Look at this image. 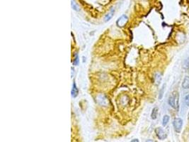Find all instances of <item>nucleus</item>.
Here are the masks:
<instances>
[{
	"mask_svg": "<svg viewBox=\"0 0 189 142\" xmlns=\"http://www.w3.org/2000/svg\"><path fill=\"white\" fill-rule=\"evenodd\" d=\"M78 93H79L78 88H77V87L76 85V83L74 82L73 85H72V96L73 97H76L78 95Z\"/></svg>",
	"mask_w": 189,
	"mask_h": 142,
	"instance_id": "5",
	"label": "nucleus"
},
{
	"mask_svg": "<svg viewBox=\"0 0 189 142\" xmlns=\"http://www.w3.org/2000/svg\"><path fill=\"white\" fill-rule=\"evenodd\" d=\"M182 87L183 89H189V77L186 76L182 82Z\"/></svg>",
	"mask_w": 189,
	"mask_h": 142,
	"instance_id": "7",
	"label": "nucleus"
},
{
	"mask_svg": "<svg viewBox=\"0 0 189 142\" xmlns=\"http://www.w3.org/2000/svg\"><path fill=\"white\" fill-rule=\"evenodd\" d=\"M184 102H185V104H186V105H187V106H189V95L186 96L185 99H184Z\"/></svg>",
	"mask_w": 189,
	"mask_h": 142,
	"instance_id": "14",
	"label": "nucleus"
},
{
	"mask_svg": "<svg viewBox=\"0 0 189 142\" xmlns=\"http://www.w3.org/2000/svg\"><path fill=\"white\" fill-rule=\"evenodd\" d=\"M128 18L127 16L125 15H122L119 19H118V21H116V24L118 27H123L125 25L128 23Z\"/></svg>",
	"mask_w": 189,
	"mask_h": 142,
	"instance_id": "3",
	"label": "nucleus"
},
{
	"mask_svg": "<svg viewBox=\"0 0 189 142\" xmlns=\"http://www.w3.org/2000/svg\"></svg>",
	"mask_w": 189,
	"mask_h": 142,
	"instance_id": "16",
	"label": "nucleus"
},
{
	"mask_svg": "<svg viewBox=\"0 0 189 142\" xmlns=\"http://www.w3.org/2000/svg\"><path fill=\"white\" fill-rule=\"evenodd\" d=\"M178 93H174L169 99V105L173 107L174 109L178 110Z\"/></svg>",
	"mask_w": 189,
	"mask_h": 142,
	"instance_id": "1",
	"label": "nucleus"
},
{
	"mask_svg": "<svg viewBox=\"0 0 189 142\" xmlns=\"http://www.w3.org/2000/svg\"><path fill=\"white\" fill-rule=\"evenodd\" d=\"M161 80H162V76L159 73H157L155 75V82H157V84L158 85L159 84V82H161Z\"/></svg>",
	"mask_w": 189,
	"mask_h": 142,
	"instance_id": "11",
	"label": "nucleus"
},
{
	"mask_svg": "<svg viewBox=\"0 0 189 142\" xmlns=\"http://www.w3.org/2000/svg\"><path fill=\"white\" fill-rule=\"evenodd\" d=\"M131 142H139V140H138V139H133V140H132Z\"/></svg>",
	"mask_w": 189,
	"mask_h": 142,
	"instance_id": "15",
	"label": "nucleus"
},
{
	"mask_svg": "<svg viewBox=\"0 0 189 142\" xmlns=\"http://www.w3.org/2000/svg\"><path fill=\"white\" fill-rule=\"evenodd\" d=\"M165 86H166V85H165V84H164V85H163V86L162 87V88H161L160 91H159V99H162V97H163V96H164V90H165Z\"/></svg>",
	"mask_w": 189,
	"mask_h": 142,
	"instance_id": "10",
	"label": "nucleus"
},
{
	"mask_svg": "<svg viewBox=\"0 0 189 142\" xmlns=\"http://www.w3.org/2000/svg\"><path fill=\"white\" fill-rule=\"evenodd\" d=\"M155 133H156V134H157V136L158 137L160 140H164V139H165L166 138V136H167L166 132H165L162 129L161 127H157V128L155 129Z\"/></svg>",
	"mask_w": 189,
	"mask_h": 142,
	"instance_id": "4",
	"label": "nucleus"
},
{
	"mask_svg": "<svg viewBox=\"0 0 189 142\" xmlns=\"http://www.w3.org/2000/svg\"><path fill=\"white\" fill-rule=\"evenodd\" d=\"M169 115H164V117H163V120H162V125L165 126H166L167 125V124L169 122Z\"/></svg>",
	"mask_w": 189,
	"mask_h": 142,
	"instance_id": "9",
	"label": "nucleus"
},
{
	"mask_svg": "<svg viewBox=\"0 0 189 142\" xmlns=\"http://www.w3.org/2000/svg\"><path fill=\"white\" fill-rule=\"evenodd\" d=\"M157 114H158V108L154 107L152 110V114H151V117L152 119H156L157 118Z\"/></svg>",
	"mask_w": 189,
	"mask_h": 142,
	"instance_id": "8",
	"label": "nucleus"
},
{
	"mask_svg": "<svg viewBox=\"0 0 189 142\" xmlns=\"http://www.w3.org/2000/svg\"><path fill=\"white\" fill-rule=\"evenodd\" d=\"M78 63H79V57H78L77 54H75V58L74 60L73 64L74 65H78Z\"/></svg>",
	"mask_w": 189,
	"mask_h": 142,
	"instance_id": "13",
	"label": "nucleus"
},
{
	"mask_svg": "<svg viewBox=\"0 0 189 142\" xmlns=\"http://www.w3.org/2000/svg\"><path fill=\"white\" fill-rule=\"evenodd\" d=\"M114 12H115V9H112L110 12L106 15V16H105V18H104V21H105L106 22V21H108L113 16Z\"/></svg>",
	"mask_w": 189,
	"mask_h": 142,
	"instance_id": "6",
	"label": "nucleus"
},
{
	"mask_svg": "<svg viewBox=\"0 0 189 142\" xmlns=\"http://www.w3.org/2000/svg\"><path fill=\"white\" fill-rule=\"evenodd\" d=\"M72 7L73 8V9H74L75 11H79V6L76 4V2L74 0H72Z\"/></svg>",
	"mask_w": 189,
	"mask_h": 142,
	"instance_id": "12",
	"label": "nucleus"
},
{
	"mask_svg": "<svg viewBox=\"0 0 189 142\" xmlns=\"http://www.w3.org/2000/svg\"><path fill=\"white\" fill-rule=\"evenodd\" d=\"M174 128L177 133H180L183 126V120L181 118H175L173 122Z\"/></svg>",
	"mask_w": 189,
	"mask_h": 142,
	"instance_id": "2",
	"label": "nucleus"
}]
</instances>
